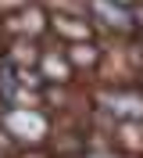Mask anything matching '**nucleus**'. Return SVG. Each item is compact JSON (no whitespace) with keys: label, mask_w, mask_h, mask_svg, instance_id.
<instances>
[{"label":"nucleus","mask_w":143,"mask_h":158,"mask_svg":"<svg viewBox=\"0 0 143 158\" xmlns=\"http://www.w3.org/2000/svg\"><path fill=\"white\" fill-rule=\"evenodd\" d=\"M0 129L11 140H43L50 133V118L39 108H18L0 101Z\"/></svg>","instance_id":"obj_1"},{"label":"nucleus","mask_w":143,"mask_h":158,"mask_svg":"<svg viewBox=\"0 0 143 158\" xmlns=\"http://www.w3.org/2000/svg\"><path fill=\"white\" fill-rule=\"evenodd\" d=\"M89 15L111 32H133L136 29V11L114 4V0H89Z\"/></svg>","instance_id":"obj_2"},{"label":"nucleus","mask_w":143,"mask_h":158,"mask_svg":"<svg viewBox=\"0 0 143 158\" xmlns=\"http://www.w3.org/2000/svg\"><path fill=\"white\" fill-rule=\"evenodd\" d=\"M47 15H43V7H36V4H25V7L11 11V18L4 22L7 25V32H18V36H39V32L47 29Z\"/></svg>","instance_id":"obj_3"},{"label":"nucleus","mask_w":143,"mask_h":158,"mask_svg":"<svg viewBox=\"0 0 143 158\" xmlns=\"http://www.w3.org/2000/svg\"><path fill=\"white\" fill-rule=\"evenodd\" d=\"M50 29H54L57 36L72 40V43H82V40L93 36V22L79 18V15H57V18H50Z\"/></svg>","instance_id":"obj_4"},{"label":"nucleus","mask_w":143,"mask_h":158,"mask_svg":"<svg viewBox=\"0 0 143 158\" xmlns=\"http://www.w3.org/2000/svg\"><path fill=\"white\" fill-rule=\"evenodd\" d=\"M107 111L118 115L122 122H143V97L140 94H111L107 97Z\"/></svg>","instance_id":"obj_5"},{"label":"nucleus","mask_w":143,"mask_h":158,"mask_svg":"<svg viewBox=\"0 0 143 158\" xmlns=\"http://www.w3.org/2000/svg\"><path fill=\"white\" fill-rule=\"evenodd\" d=\"M36 65H39V76H43V79H50V83H68V79H72V72H75V69H72V65H68V58H65V54H57V50H47V54H39V61H36Z\"/></svg>","instance_id":"obj_6"},{"label":"nucleus","mask_w":143,"mask_h":158,"mask_svg":"<svg viewBox=\"0 0 143 158\" xmlns=\"http://www.w3.org/2000/svg\"><path fill=\"white\" fill-rule=\"evenodd\" d=\"M65 58H68L72 69H93L97 61H100V47L89 43V40H82V43H72V47L65 50Z\"/></svg>","instance_id":"obj_7"},{"label":"nucleus","mask_w":143,"mask_h":158,"mask_svg":"<svg viewBox=\"0 0 143 158\" xmlns=\"http://www.w3.org/2000/svg\"><path fill=\"white\" fill-rule=\"evenodd\" d=\"M25 4H29V0H0V7H14V11L25 7Z\"/></svg>","instance_id":"obj_8"},{"label":"nucleus","mask_w":143,"mask_h":158,"mask_svg":"<svg viewBox=\"0 0 143 158\" xmlns=\"http://www.w3.org/2000/svg\"><path fill=\"white\" fill-rule=\"evenodd\" d=\"M82 158H114V155H111V151H86Z\"/></svg>","instance_id":"obj_9"},{"label":"nucleus","mask_w":143,"mask_h":158,"mask_svg":"<svg viewBox=\"0 0 143 158\" xmlns=\"http://www.w3.org/2000/svg\"><path fill=\"white\" fill-rule=\"evenodd\" d=\"M114 4H122V7H129V11H136V4H140V0H114Z\"/></svg>","instance_id":"obj_10"},{"label":"nucleus","mask_w":143,"mask_h":158,"mask_svg":"<svg viewBox=\"0 0 143 158\" xmlns=\"http://www.w3.org/2000/svg\"><path fill=\"white\" fill-rule=\"evenodd\" d=\"M22 158H43V155H36V151H32V155H22Z\"/></svg>","instance_id":"obj_11"}]
</instances>
